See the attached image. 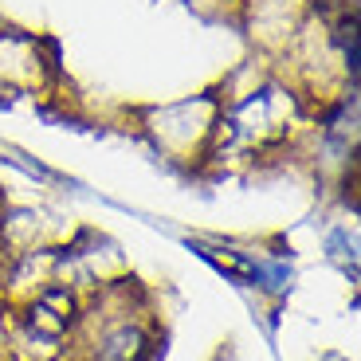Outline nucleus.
Masks as SVG:
<instances>
[{
	"label": "nucleus",
	"instance_id": "1",
	"mask_svg": "<svg viewBox=\"0 0 361 361\" xmlns=\"http://www.w3.org/2000/svg\"><path fill=\"white\" fill-rule=\"evenodd\" d=\"M90 361H137L145 353V334L137 322H106L90 338Z\"/></svg>",
	"mask_w": 361,
	"mask_h": 361
}]
</instances>
